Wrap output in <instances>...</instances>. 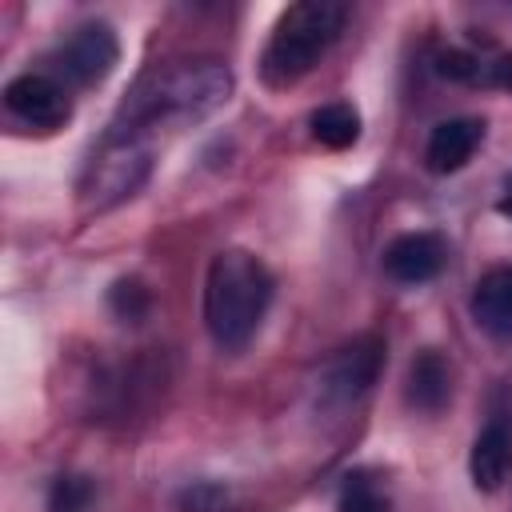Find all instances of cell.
<instances>
[{
    "mask_svg": "<svg viewBox=\"0 0 512 512\" xmlns=\"http://www.w3.org/2000/svg\"><path fill=\"white\" fill-rule=\"evenodd\" d=\"M444 260H448V244L440 232H404L384 248V272L408 288L436 280L444 272Z\"/></svg>",
    "mask_w": 512,
    "mask_h": 512,
    "instance_id": "cell-9",
    "label": "cell"
},
{
    "mask_svg": "<svg viewBox=\"0 0 512 512\" xmlns=\"http://www.w3.org/2000/svg\"><path fill=\"white\" fill-rule=\"evenodd\" d=\"M344 20H348V8L336 4V0H300V4H288L272 32H268V44L256 60V72L264 80V88H292L300 84L320 60L324 52L336 44V36L344 32Z\"/></svg>",
    "mask_w": 512,
    "mask_h": 512,
    "instance_id": "cell-3",
    "label": "cell"
},
{
    "mask_svg": "<svg viewBox=\"0 0 512 512\" xmlns=\"http://www.w3.org/2000/svg\"><path fill=\"white\" fill-rule=\"evenodd\" d=\"M508 472H512V428L504 420H488L476 432L472 452H468L472 488L476 492H496V488H504Z\"/></svg>",
    "mask_w": 512,
    "mask_h": 512,
    "instance_id": "cell-12",
    "label": "cell"
},
{
    "mask_svg": "<svg viewBox=\"0 0 512 512\" xmlns=\"http://www.w3.org/2000/svg\"><path fill=\"white\" fill-rule=\"evenodd\" d=\"M108 308H112L116 320L140 324V320L148 316V308H152V292H148L136 276H124V280H116V284L108 288Z\"/></svg>",
    "mask_w": 512,
    "mask_h": 512,
    "instance_id": "cell-17",
    "label": "cell"
},
{
    "mask_svg": "<svg viewBox=\"0 0 512 512\" xmlns=\"http://www.w3.org/2000/svg\"><path fill=\"white\" fill-rule=\"evenodd\" d=\"M232 96V68L200 56V60H180L168 64L152 76H144L132 96L120 104L112 132L120 136H144L152 128H184L196 124L204 116H212L216 108H224Z\"/></svg>",
    "mask_w": 512,
    "mask_h": 512,
    "instance_id": "cell-1",
    "label": "cell"
},
{
    "mask_svg": "<svg viewBox=\"0 0 512 512\" xmlns=\"http://www.w3.org/2000/svg\"><path fill=\"white\" fill-rule=\"evenodd\" d=\"M276 280L248 248H224L204 276V328L220 352H240L260 332Z\"/></svg>",
    "mask_w": 512,
    "mask_h": 512,
    "instance_id": "cell-2",
    "label": "cell"
},
{
    "mask_svg": "<svg viewBox=\"0 0 512 512\" xmlns=\"http://www.w3.org/2000/svg\"><path fill=\"white\" fill-rule=\"evenodd\" d=\"M468 312L480 332L512 336V264H500L476 280V288L468 296Z\"/></svg>",
    "mask_w": 512,
    "mask_h": 512,
    "instance_id": "cell-13",
    "label": "cell"
},
{
    "mask_svg": "<svg viewBox=\"0 0 512 512\" xmlns=\"http://www.w3.org/2000/svg\"><path fill=\"white\" fill-rule=\"evenodd\" d=\"M232 492L220 480H192L176 492V512H228Z\"/></svg>",
    "mask_w": 512,
    "mask_h": 512,
    "instance_id": "cell-18",
    "label": "cell"
},
{
    "mask_svg": "<svg viewBox=\"0 0 512 512\" xmlns=\"http://www.w3.org/2000/svg\"><path fill=\"white\" fill-rule=\"evenodd\" d=\"M148 172H152V144L144 136L108 132V140L100 144V152L92 156V164L84 172L80 196H84L88 208L104 212V208L124 204L128 196H136L144 188Z\"/></svg>",
    "mask_w": 512,
    "mask_h": 512,
    "instance_id": "cell-4",
    "label": "cell"
},
{
    "mask_svg": "<svg viewBox=\"0 0 512 512\" xmlns=\"http://www.w3.org/2000/svg\"><path fill=\"white\" fill-rule=\"evenodd\" d=\"M496 212L512 220V172H508V176H504V184H500V196H496Z\"/></svg>",
    "mask_w": 512,
    "mask_h": 512,
    "instance_id": "cell-19",
    "label": "cell"
},
{
    "mask_svg": "<svg viewBox=\"0 0 512 512\" xmlns=\"http://www.w3.org/2000/svg\"><path fill=\"white\" fill-rule=\"evenodd\" d=\"M96 508V480L84 472H60L48 484V512H92Z\"/></svg>",
    "mask_w": 512,
    "mask_h": 512,
    "instance_id": "cell-16",
    "label": "cell"
},
{
    "mask_svg": "<svg viewBox=\"0 0 512 512\" xmlns=\"http://www.w3.org/2000/svg\"><path fill=\"white\" fill-rule=\"evenodd\" d=\"M404 400L408 408L424 412V416H440L452 404V364L440 348H420L408 364V380H404Z\"/></svg>",
    "mask_w": 512,
    "mask_h": 512,
    "instance_id": "cell-11",
    "label": "cell"
},
{
    "mask_svg": "<svg viewBox=\"0 0 512 512\" xmlns=\"http://www.w3.org/2000/svg\"><path fill=\"white\" fill-rule=\"evenodd\" d=\"M380 368H384V340L380 336H356L352 344L336 348L316 376V408L320 412H348L352 404H360L372 392Z\"/></svg>",
    "mask_w": 512,
    "mask_h": 512,
    "instance_id": "cell-5",
    "label": "cell"
},
{
    "mask_svg": "<svg viewBox=\"0 0 512 512\" xmlns=\"http://www.w3.org/2000/svg\"><path fill=\"white\" fill-rule=\"evenodd\" d=\"M116 64H120V40H116L112 24L92 20V24L72 28L56 44L44 72H52L64 88H96L112 76Z\"/></svg>",
    "mask_w": 512,
    "mask_h": 512,
    "instance_id": "cell-6",
    "label": "cell"
},
{
    "mask_svg": "<svg viewBox=\"0 0 512 512\" xmlns=\"http://www.w3.org/2000/svg\"><path fill=\"white\" fill-rule=\"evenodd\" d=\"M336 512H392V496L380 472L372 468H352L340 480L336 492Z\"/></svg>",
    "mask_w": 512,
    "mask_h": 512,
    "instance_id": "cell-15",
    "label": "cell"
},
{
    "mask_svg": "<svg viewBox=\"0 0 512 512\" xmlns=\"http://www.w3.org/2000/svg\"><path fill=\"white\" fill-rule=\"evenodd\" d=\"M308 128H312L316 144L340 152V148H352L360 140V112L348 100H332V104H320L308 116Z\"/></svg>",
    "mask_w": 512,
    "mask_h": 512,
    "instance_id": "cell-14",
    "label": "cell"
},
{
    "mask_svg": "<svg viewBox=\"0 0 512 512\" xmlns=\"http://www.w3.org/2000/svg\"><path fill=\"white\" fill-rule=\"evenodd\" d=\"M436 76L464 84V88H496V92H512V52H496V48H440L432 56Z\"/></svg>",
    "mask_w": 512,
    "mask_h": 512,
    "instance_id": "cell-8",
    "label": "cell"
},
{
    "mask_svg": "<svg viewBox=\"0 0 512 512\" xmlns=\"http://www.w3.org/2000/svg\"><path fill=\"white\" fill-rule=\"evenodd\" d=\"M4 108L16 124L48 136L72 120V88H64L52 72H20L4 84Z\"/></svg>",
    "mask_w": 512,
    "mask_h": 512,
    "instance_id": "cell-7",
    "label": "cell"
},
{
    "mask_svg": "<svg viewBox=\"0 0 512 512\" xmlns=\"http://www.w3.org/2000/svg\"><path fill=\"white\" fill-rule=\"evenodd\" d=\"M484 144V120L480 116H452V120H440L432 132H428V144H424V164L428 172L436 176H452L460 172L476 148Z\"/></svg>",
    "mask_w": 512,
    "mask_h": 512,
    "instance_id": "cell-10",
    "label": "cell"
}]
</instances>
